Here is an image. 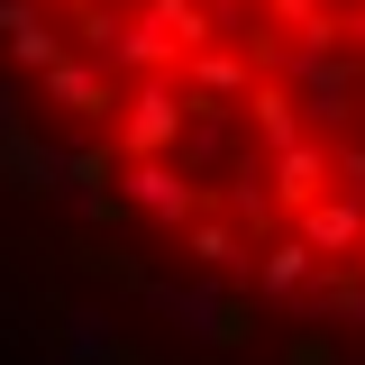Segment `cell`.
Listing matches in <instances>:
<instances>
[{"mask_svg": "<svg viewBox=\"0 0 365 365\" xmlns=\"http://www.w3.org/2000/svg\"><path fill=\"white\" fill-rule=\"evenodd\" d=\"M0 155L210 329L365 356V0H0Z\"/></svg>", "mask_w": 365, "mask_h": 365, "instance_id": "cell-1", "label": "cell"}]
</instances>
